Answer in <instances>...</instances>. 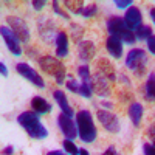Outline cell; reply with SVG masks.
Segmentation results:
<instances>
[{
  "label": "cell",
  "instance_id": "cell-29",
  "mask_svg": "<svg viewBox=\"0 0 155 155\" xmlns=\"http://www.w3.org/2000/svg\"><path fill=\"white\" fill-rule=\"evenodd\" d=\"M96 9H98V5H96V3L88 5V6H85V8H84L82 16H84V17H92V16L95 14V12H96Z\"/></svg>",
  "mask_w": 155,
  "mask_h": 155
},
{
  "label": "cell",
  "instance_id": "cell-19",
  "mask_svg": "<svg viewBox=\"0 0 155 155\" xmlns=\"http://www.w3.org/2000/svg\"><path fill=\"white\" fill-rule=\"evenodd\" d=\"M31 107H33V110L37 112L39 115L51 112V104H50L47 99H44L42 96H34V98L31 99Z\"/></svg>",
  "mask_w": 155,
  "mask_h": 155
},
{
  "label": "cell",
  "instance_id": "cell-8",
  "mask_svg": "<svg viewBox=\"0 0 155 155\" xmlns=\"http://www.w3.org/2000/svg\"><path fill=\"white\" fill-rule=\"evenodd\" d=\"M96 118L99 120V123L102 124V127L106 129L110 134H118L120 132V121L118 116L113 115L109 110H98L96 112Z\"/></svg>",
  "mask_w": 155,
  "mask_h": 155
},
{
  "label": "cell",
  "instance_id": "cell-24",
  "mask_svg": "<svg viewBox=\"0 0 155 155\" xmlns=\"http://www.w3.org/2000/svg\"><path fill=\"white\" fill-rule=\"evenodd\" d=\"M70 36H71V39L76 44H79L82 36H84V28L81 27V25H78V23H71L70 25Z\"/></svg>",
  "mask_w": 155,
  "mask_h": 155
},
{
  "label": "cell",
  "instance_id": "cell-39",
  "mask_svg": "<svg viewBox=\"0 0 155 155\" xmlns=\"http://www.w3.org/2000/svg\"><path fill=\"white\" fill-rule=\"evenodd\" d=\"M47 155H65V152L64 150H50Z\"/></svg>",
  "mask_w": 155,
  "mask_h": 155
},
{
  "label": "cell",
  "instance_id": "cell-23",
  "mask_svg": "<svg viewBox=\"0 0 155 155\" xmlns=\"http://www.w3.org/2000/svg\"><path fill=\"white\" fill-rule=\"evenodd\" d=\"M134 33H135V37H137V39H141V41H147V39L152 36V28L149 27V25L141 23Z\"/></svg>",
  "mask_w": 155,
  "mask_h": 155
},
{
  "label": "cell",
  "instance_id": "cell-16",
  "mask_svg": "<svg viewBox=\"0 0 155 155\" xmlns=\"http://www.w3.org/2000/svg\"><path fill=\"white\" fill-rule=\"evenodd\" d=\"M53 98L56 99V102H58V106L61 107L62 113H65V115H68V116H70V118H73L74 112H73L71 106L68 104V101H67V96H65V93H64L62 90H54V92H53Z\"/></svg>",
  "mask_w": 155,
  "mask_h": 155
},
{
  "label": "cell",
  "instance_id": "cell-7",
  "mask_svg": "<svg viewBox=\"0 0 155 155\" xmlns=\"http://www.w3.org/2000/svg\"><path fill=\"white\" fill-rule=\"evenodd\" d=\"M6 23L9 25V28L12 30V33L19 37L20 42L27 44L30 41V30L27 27V23H25L22 19H19L16 16H8L6 17Z\"/></svg>",
  "mask_w": 155,
  "mask_h": 155
},
{
  "label": "cell",
  "instance_id": "cell-33",
  "mask_svg": "<svg viewBox=\"0 0 155 155\" xmlns=\"http://www.w3.org/2000/svg\"><path fill=\"white\" fill-rule=\"evenodd\" d=\"M147 138L150 140V143H153V146H155V124H152L147 129Z\"/></svg>",
  "mask_w": 155,
  "mask_h": 155
},
{
  "label": "cell",
  "instance_id": "cell-12",
  "mask_svg": "<svg viewBox=\"0 0 155 155\" xmlns=\"http://www.w3.org/2000/svg\"><path fill=\"white\" fill-rule=\"evenodd\" d=\"M95 68H96L95 74H98V76H101V78H106V79H107V81H110V82L116 81L115 68H113V65L110 64V61H109V59L101 58V59L96 62Z\"/></svg>",
  "mask_w": 155,
  "mask_h": 155
},
{
  "label": "cell",
  "instance_id": "cell-40",
  "mask_svg": "<svg viewBox=\"0 0 155 155\" xmlns=\"http://www.w3.org/2000/svg\"><path fill=\"white\" fill-rule=\"evenodd\" d=\"M149 14H150V19H152V22L155 23V6H152V8H150Z\"/></svg>",
  "mask_w": 155,
  "mask_h": 155
},
{
  "label": "cell",
  "instance_id": "cell-6",
  "mask_svg": "<svg viewBox=\"0 0 155 155\" xmlns=\"http://www.w3.org/2000/svg\"><path fill=\"white\" fill-rule=\"evenodd\" d=\"M37 31L39 36H41L47 44H53L54 39H58V28H56V23L53 22V19L50 17H39L37 20Z\"/></svg>",
  "mask_w": 155,
  "mask_h": 155
},
{
  "label": "cell",
  "instance_id": "cell-31",
  "mask_svg": "<svg viewBox=\"0 0 155 155\" xmlns=\"http://www.w3.org/2000/svg\"><path fill=\"white\" fill-rule=\"evenodd\" d=\"M143 150H144V155H155V146L153 144L144 143L143 144Z\"/></svg>",
  "mask_w": 155,
  "mask_h": 155
},
{
  "label": "cell",
  "instance_id": "cell-37",
  "mask_svg": "<svg viewBox=\"0 0 155 155\" xmlns=\"http://www.w3.org/2000/svg\"><path fill=\"white\" fill-rule=\"evenodd\" d=\"M12 153H14V147L12 146H8L3 149V155H12Z\"/></svg>",
  "mask_w": 155,
  "mask_h": 155
},
{
  "label": "cell",
  "instance_id": "cell-17",
  "mask_svg": "<svg viewBox=\"0 0 155 155\" xmlns=\"http://www.w3.org/2000/svg\"><path fill=\"white\" fill-rule=\"evenodd\" d=\"M106 45H107L109 53H110L113 58L120 59V58L123 56V42L120 41L118 37H115V36H109Z\"/></svg>",
  "mask_w": 155,
  "mask_h": 155
},
{
  "label": "cell",
  "instance_id": "cell-28",
  "mask_svg": "<svg viewBox=\"0 0 155 155\" xmlns=\"http://www.w3.org/2000/svg\"><path fill=\"white\" fill-rule=\"evenodd\" d=\"M93 93V90H92V82L87 84V82H81V87H79V95L84 96V98H90Z\"/></svg>",
  "mask_w": 155,
  "mask_h": 155
},
{
  "label": "cell",
  "instance_id": "cell-38",
  "mask_svg": "<svg viewBox=\"0 0 155 155\" xmlns=\"http://www.w3.org/2000/svg\"><path fill=\"white\" fill-rule=\"evenodd\" d=\"M0 71H2V74H3V76H8V70H6V65H5L3 62L0 64Z\"/></svg>",
  "mask_w": 155,
  "mask_h": 155
},
{
  "label": "cell",
  "instance_id": "cell-13",
  "mask_svg": "<svg viewBox=\"0 0 155 155\" xmlns=\"http://www.w3.org/2000/svg\"><path fill=\"white\" fill-rule=\"evenodd\" d=\"M96 54V47L92 41H81L78 44V56L82 62H90Z\"/></svg>",
  "mask_w": 155,
  "mask_h": 155
},
{
  "label": "cell",
  "instance_id": "cell-21",
  "mask_svg": "<svg viewBox=\"0 0 155 155\" xmlns=\"http://www.w3.org/2000/svg\"><path fill=\"white\" fill-rule=\"evenodd\" d=\"M64 5H65V8L70 9L73 14H82V11L85 8L82 0H65Z\"/></svg>",
  "mask_w": 155,
  "mask_h": 155
},
{
  "label": "cell",
  "instance_id": "cell-41",
  "mask_svg": "<svg viewBox=\"0 0 155 155\" xmlns=\"http://www.w3.org/2000/svg\"><path fill=\"white\" fill-rule=\"evenodd\" d=\"M78 155H88V150H85V149H79Z\"/></svg>",
  "mask_w": 155,
  "mask_h": 155
},
{
  "label": "cell",
  "instance_id": "cell-2",
  "mask_svg": "<svg viewBox=\"0 0 155 155\" xmlns=\"http://www.w3.org/2000/svg\"><path fill=\"white\" fill-rule=\"evenodd\" d=\"M76 126L78 135L81 137L84 143H93L96 138V126L93 123L92 113L88 110H79L76 115Z\"/></svg>",
  "mask_w": 155,
  "mask_h": 155
},
{
  "label": "cell",
  "instance_id": "cell-18",
  "mask_svg": "<svg viewBox=\"0 0 155 155\" xmlns=\"http://www.w3.org/2000/svg\"><path fill=\"white\" fill-rule=\"evenodd\" d=\"M68 54V37L65 33H59L56 39V56L58 58H65Z\"/></svg>",
  "mask_w": 155,
  "mask_h": 155
},
{
  "label": "cell",
  "instance_id": "cell-5",
  "mask_svg": "<svg viewBox=\"0 0 155 155\" xmlns=\"http://www.w3.org/2000/svg\"><path fill=\"white\" fill-rule=\"evenodd\" d=\"M146 64H147V54H146V51L143 48H132L127 53L126 65H127V68H130L138 76L144 74Z\"/></svg>",
  "mask_w": 155,
  "mask_h": 155
},
{
  "label": "cell",
  "instance_id": "cell-14",
  "mask_svg": "<svg viewBox=\"0 0 155 155\" xmlns=\"http://www.w3.org/2000/svg\"><path fill=\"white\" fill-rule=\"evenodd\" d=\"M124 20L127 23V27L130 28L132 31H135L140 25H141V20H143V16H141V11L137 8V6H129L126 14H124Z\"/></svg>",
  "mask_w": 155,
  "mask_h": 155
},
{
  "label": "cell",
  "instance_id": "cell-32",
  "mask_svg": "<svg viewBox=\"0 0 155 155\" xmlns=\"http://www.w3.org/2000/svg\"><path fill=\"white\" fill-rule=\"evenodd\" d=\"M147 50L150 51L152 54H155V34H152L147 39Z\"/></svg>",
  "mask_w": 155,
  "mask_h": 155
},
{
  "label": "cell",
  "instance_id": "cell-26",
  "mask_svg": "<svg viewBox=\"0 0 155 155\" xmlns=\"http://www.w3.org/2000/svg\"><path fill=\"white\" fill-rule=\"evenodd\" d=\"M65 81H67L65 85H67V88L70 90V92H73V93H79V87H81V84L78 82L71 74L67 76V79H65Z\"/></svg>",
  "mask_w": 155,
  "mask_h": 155
},
{
  "label": "cell",
  "instance_id": "cell-10",
  "mask_svg": "<svg viewBox=\"0 0 155 155\" xmlns=\"http://www.w3.org/2000/svg\"><path fill=\"white\" fill-rule=\"evenodd\" d=\"M58 124H59L61 132L64 134V137H65L67 140H74L76 137H79L78 135V126L68 115L61 113L58 116Z\"/></svg>",
  "mask_w": 155,
  "mask_h": 155
},
{
  "label": "cell",
  "instance_id": "cell-27",
  "mask_svg": "<svg viewBox=\"0 0 155 155\" xmlns=\"http://www.w3.org/2000/svg\"><path fill=\"white\" fill-rule=\"evenodd\" d=\"M62 146H64V150H65L68 155H78V152H79V149H78L76 146H74V143L71 140H64L62 141Z\"/></svg>",
  "mask_w": 155,
  "mask_h": 155
},
{
  "label": "cell",
  "instance_id": "cell-20",
  "mask_svg": "<svg viewBox=\"0 0 155 155\" xmlns=\"http://www.w3.org/2000/svg\"><path fill=\"white\" fill-rule=\"evenodd\" d=\"M129 116H130L134 126L138 127L140 123H141V118H143V106L138 104V102L130 104V107H129Z\"/></svg>",
  "mask_w": 155,
  "mask_h": 155
},
{
  "label": "cell",
  "instance_id": "cell-15",
  "mask_svg": "<svg viewBox=\"0 0 155 155\" xmlns=\"http://www.w3.org/2000/svg\"><path fill=\"white\" fill-rule=\"evenodd\" d=\"M110 81H107L106 78H101L98 74H95L92 78V90L99 95V96H109L110 92H112V88H110Z\"/></svg>",
  "mask_w": 155,
  "mask_h": 155
},
{
  "label": "cell",
  "instance_id": "cell-1",
  "mask_svg": "<svg viewBox=\"0 0 155 155\" xmlns=\"http://www.w3.org/2000/svg\"><path fill=\"white\" fill-rule=\"evenodd\" d=\"M17 123L23 127V130L27 132L31 138H34V140H44L48 135L45 126L41 123L39 113L34 112V110L22 112L19 115V118H17Z\"/></svg>",
  "mask_w": 155,
  "mask_h": 155
},
{
  "label": "cell",
  "instance_id": "cell-36",
  "mask_svg": "<svg viewBox=\"0 0 155 155\" xmlns=\"http://www.w3.org/2000/svg\"><path fill=\"white\" fill-rule=\"evenodd\" d=\"M101 155H121V153L115 149V146H110V147H109L104 153H101Z\"/></svg>",
  "mask_w": 155,
  "mask_h": 155
},
{
  "label": "cell",
  "instance_id": "cell-25",
  "mask_svg": "<svg viewBox=\"0 0 155 155\" xmlns=\"http://www.w3.org/2000/svg\"><path fill=\"white\" fill-rule=\"evenodd\" d=\"M78 74H79V78H81V82H87V84L92 82V74H90L88 65H81V67H78Z\"/></svg>",
  "mask_w": 155,
  "mask_h": 155
},
{
  "label": "cell",
  "instance_id": "cell-42",
  "mask_svg": "<svg viewBox=\"0 0 155 155\" xmlns=\"http://www.w3.org/2000/svg\"><path fill=\"white\" fill-rule=\"evenodd\" d=\"M104 107H107V109H112L113 106L110 104V102H104Z\"/></svg>",
  "mask_w": 155,
  "mask_h": 155
},
{
  "label": "cell",
  "instance_id": "cell-22",
  "mask_svg": "<svg viewBox=\"0 0 155 155\" xmlns=\"http://www.w3.org/2000/svg\"><path fill=\"white\" fill-rule=\"evenodd\" d=\"M146 99L155 101V73H150L146 81Z\"/></svg>",
  "mask_w": 155,
  "mask_h": 155
},
{
  "label": "cell",
  "instance_id": "cell-9",
  "mask_svg": "<svg viewBox=\"0 0 155 155\" xmlns=\"http://www.w3.org/2000/svg\"><path fill=\"white\" fill-rule=\"evenodd\" d=\"M16 70H17L19 74H22V76L25 78V79L31 81L36 87H39V88H44V87H45V82H44V79H42V76L39 74L34 68H31L28 64L19 62L17 65H16Z\"/></svg>",
  "mask_w": 155,
  "mask_h": 155
},
{
  "label": "cell",
  "instance_id": "cell-30",
  "mask_svg": "<svg viewBox=\"0 0 155 155\" xmlns=\"http://www.w3.org/2000/svg\"><path fill=\"white\" fill-rule=\"evenodd\" d=\"M53 11L56 12L58 16H61L62 19H68V14H67L65 11H62V8L59 6V2H56V0L53 2Z\"/></svg>",
  "mask_w": 155,
  "mask_h": 155
},
{
  "label": "cell",
  "instance_id": "cell-3",
  "mask_svg": "<svg viewBox=\"0 0 155 155\" xmlns=\"http://www.w3.org/2000/svg\"><path fill=\"white\" fill-rule=\"evenodd\" d=\"M107 30H109V34H110V36L118 37L121 42H126V44H129V45L135 44V41H137L135 33L127 27L124 17L112 16V17L107 20Z\"/></svg>",
  "mask_w": 155,
  "mask_h": 155
},
{
  "label": "cell",
  "instance_id": "cell-34",
  "mask_svg": "<svg viewBox=\"0 0 155 155\" xmlns=\"http://www.w3.org/2000/svg\"><path fill=\"white\" fill-rule=\"evenodd\" d=\"M115 5L118 8H127V6H132V2L130 0H116Z\"/></svg>",
  "mask_w": 155,
  "mask_h": 155
},
{
  "label": "cell",
  "instance_id": "cell-4",
  "mask_svg": "<svg viewBox=\"0 0 155 155\" xmlns=\"http://www.w3.org/2000/svg\"><path fill=\"white\" fill-rule=\"evenodd\" d=\"M39 65L41 68L53 76L58 84H64V81L67 79V70H65V65L58 59V58H53V56H44L39 59Z\"/></svg>",
  "mask_w": 155,
  "mask_h": 155
},
{
  "label": "cell",
  "instance_id": "cell-43",
  "mask_svg": "<svg viewBox=\"0 0 155 155\" xmlns=\"http://www.w3.org/2000/svg\"><path fill=\"white\" fill-rule=\"evenodd\" d=\"M153 73H155V71H153Z\"/></svg>",
  "mask_w": 155,
  "mask_h": 155
},
{
  "label": "cell",
  "instance_id": "cell-11",
  "mask_svg": "<svg viewBox=\"0 0 155 155\" xmlns=\"http://www.w3.org/2000/svg\"><path fill=\"white\" fill-rule=\"evenodd\" d=\"M0 33H2V37H3V41L8 47V50L11 51L12 54H16V56H20L22 54V47H20V41H19V37L12 33L11 28H6L5 25L2 28H0Z\"/></svg>",
  "mask_w": 155,
  "mask_h": 155
},
{
  "label": "cell",
  "instance_id": "cell-35",
  "mask_svg": "<svg viewBox=\"0 0 155 155\" xmlns=\"http://www.w3.org/2000/svg\"><path fill=\"white\" fill-rule=\"evenodd\" d=\"M31 5L34 6V9L41 11V9L45 6V0H33V2H31Z\"/></svg>",
  "mask_w": 155,
  "mask_h": 155
}]
</instances>
